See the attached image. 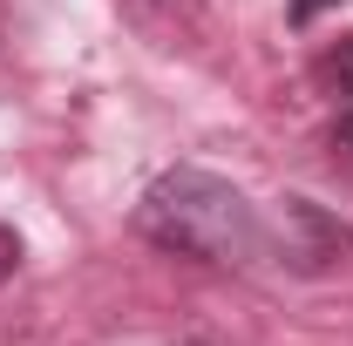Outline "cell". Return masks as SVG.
I'll return each instance as SVG.
<instances>
[{
  "label": "cell",
  "mask_w": 353,
  "mask_h": 346,
  "mask_svg": "<svg viewBox=\"0 0 353 346\" xmlns=\"http://www.w3.org/2000/svg\"><path fill=\"white\" fill-rule=\"evenodd\" d=\"M136 231L150 245L176 252V258H197V265H238L259 245V217L245 204V190L197 170V163H176V170H163L143 190Z\"/></svg>",
  "instance_id": "6da1fadb"
},
{
  "label": "cell",
  "mask_w": 353,
  "mask_h": 346,
  "mask_svg": "<svg viewBox=\"0 0 353 346\" xmlns=\"http://www.w3.org/2000/svg\"><path fill=\"white\" fill-rule=\"evenodd\" d=\"M319 75H326L333 95H347V102H353V34H340V41L319 54Z\"/></svg>",
  "instance_id": "7a4b0ae2"
},
{
  "label": "cell",
  "mask_w": 353,
  "mask_h": 346,
  "mask_svg": "<svg viewBox=\"0 0 353 346\" xmlns=\"http://www.w3.org/2000/svg\"><path fill=\"white\" fill-rule=\"evenodd\" d=\"M14 272H21V231H14V224H0V285H7Z\"/></svg>",
  "instance_id": "3957f363"
},
{
  "label": "cell",
  "mask_w": 353,
  "mask_h": 346,
  "mask_svg": "<svg viewBox=\"0 0 353 346\" xmlns=\"http://www.w3.org/2000/svg\"><path fill=\"white\" fill-rule=\"evenodd\" d=\"M340 150H347V156H353V109H347V116H340Z\"/></svg>",
  "instance_id": "277c9868"
}]
</instances>
